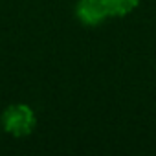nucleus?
<instances>
[{
  "instance_id": "7ed1b4c3",
  "label": "nucleus",
  "mask_w": 156,
  "mask_h": 156,
  "mask_svg": "<svg viewBox=\"0 0 156 156\" xmlns=\"http://www.w3.org/2000/svg\"><path fill=\"white\" fill-rule=\"evenodd\" d=\"M103 2L110 17H123V15H129L132 9H136L140 0H103Z\"/></svg>"
},
{
  "instance_id": "f257e3e1",
  "label": "nucleus",
  "mask_w": 156,
  "mask_h": 156,
  "mask_svg": "<svg viewBox=\"0 0 156 156\" xmlns=\"http://www.w3.org/2000/svg\"><path fill=\"white\" fill-rule=\"evenodd\" d=\"M35 123H37V118H35L33 108L24 105V103L11 105L2 112V127H4V130L17 136V138L31 134V130L35 129Z\"/></svg>"
},
{
  "instance_id": "f03ea898",
  "label": "nucleus",
  "mask_w": 156,
  "mask_h": 156,
  "mask_svg": "<svg viewBox=\"0 0 156 156\" xmlns=\"http://www.w3.org/2000/svg\"><path fill=\"white\" fill-rule=\"evenodd\" d=\"M75 15L85 26H99L110 17L103 0H79L75 6Z\"/></svg>"
}]
</instances>
